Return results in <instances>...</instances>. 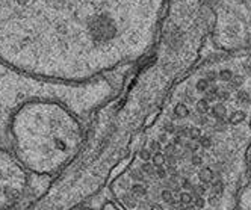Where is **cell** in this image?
I'll return each mask as SVG.
<instances>
[{
  "mask_svg": "<svg viewBox=\"0 0 251 210\" xmlns=\"http://www.w3.org/2000/svg\"><path fill=\"white\" fill-rule=\"evenodd\" d=\"M114 9L111 0H0V61L70 85L118 74L147 53L151 37Z\"/></svg>",
  "mask_w": 251,
  "mask_h": 210,
  "instance_id": "cell-1",
  "label": "cell"
},
{
  "mask_svg": "<svg viewBox=\"0 0 251 210\" xmlns=\"http://www.w3.org/2000/svg\"><path fill=\"white\" fill-rule=\"evenodd\" d=\"M101 104L96 98L65 95L27 98L11 119V153L32 176L62 174L82 151L86 122Z\"/></svg>",
  "mask_w": 251,
  "mask_h": 210,
  "instance_id": "cell-2",
  "label": "cell"
},
{
  "mask_svg": "<svg viewBox=\"0 0 251 210\" xmlns=\"http://www.w3.org/2000/svg\"><path fill=\"white\" fill-rule=\"evenodd\" d=\"M93 93L89 85H70L40 80L15 71L0 61V150H11L9 127L17 108L23 101L38 95H65L85 98Z\"/></svg>",
  "mask_w": 251,
  "mask_h": 210,
  "instance_id": "cell-3",
  "label": "cell"
},
{
  "mask_svg": "<svg viewBox=\"0 0 251 210\" xmlns=\"http://www.w3.org/2000/svg\"><path fill=\"white\" fill-rule=\"evenodd\" d=\"M44 180L51 179L32 176L17 162L11 150H0V210L12 207L20 198L30 194L33 185H38Z\"/></svg>",
  "mask_w": 251,
  "mask_h": 210,
  "instance_id": "cell-4",
  "label": "cell"
},
{
  "mask_svg": "<svg viewBox=\"0 0 251 210\" xmlns=\"http://www.w3.org/2000/svg\"><path fill=\"white\" fill-rule=\"evenodd\" d=\"M236 210H251V162L248 169V177L245 182V186L242 189V194L239 198V204Z\"/></svg>",
  "mask_w": 251,
  "mask_h": 210,
  "instance_id": "cell-5",
  "label": "cell"
},
{
  "mask_svg": "<svg viewBox=\"0 0 251 210\" xmlns=\"http://www.w3.org/2000/svg\"><path fill=\"white\" fill-rule=\"evenodd\" d=\"M100 210H123V209L114 200H107V201L103 203V206H101Z\"/></svg>",
  "mask_w": 251,
  "mask_h": 210,
  "instance_id": "cell-6",
  "label": "cell"
},
{
  "mask_svg": "<svg viewBox=\"0 0 251 210\" xmlns=\"http://www.w3.org/2000/svg\"><path fill=\"white\" fill-rule=\"evenodd\" d=\"M76 210H96V209H91V207H83V209H76Z\"/></svg>",
  "mask_w": 251,
  "mask_h": 210,
  "instance_id": "cell-7",
  "label": "cell"
}]
</instances>
